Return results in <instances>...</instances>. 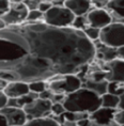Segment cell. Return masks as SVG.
Wrapping results in <instances>:
<instances>
[{"mask_svg":"<svg viewBox=\"0 0 124 126\" xmlns=\"http://www.w3.org/2000/svg\"><path fill=\"white\" fill-rule=\"evenodd\" d=\"M65 98L64 94H60V93H53V95L52 97V103H63V100Z\"/></svg>","mask_w":124,"mask_h":126,"instance_id":"cell-31","label":"cell"},{"mask_svg":"<svg viewBox=\"0 0 124 126\" xmlns=\"http://www.w3.org/2000/svg\"><path fill=\"white\" fill-rule=\"evenodd\" d=\"M86 18H87V23L89 26L98 28V29L106 27L111 21H113L111 14L106 9L95 8L93 10H90L86 14Z\"/></svg>","mask_w":124,"mask_h":126,"instance_id":"cell-9","label":"cell"},{"mask_svg":"<svg viewBox=\"0 0 124 126\" xmlns=\"http://www.w3.org/2000/svg\"><path fill=\"white\" fill-rule=\"evenodd\" d=\"M50 111H52L50 114H53V115H60L65 111V108L62 103H53Z\"/></svg>","mask_w":124,"mask_h":126,"instance_id":"cell-24","label":"cell"},{"mask_svg":"<svg viewBox=\"0 0 124 126\" xmlns=\"http://www.w3.org/2000/svg\"><path fill=\"white\" fill-rule=\"evenodd\" d=\"M60 125H61V126H77L76 122H74V121H68V120H63V122Z\"/></svg>","mask_w":124,"mask_h":126,"instance_id":"cell-37","label":"cell"},{"mask_svg":"<svg viewBox=\"0 0 124 126\" xmlns=\"http://www.w3.org/2000/svg\"><path fill=\"white\" fill-rule=\"evenodd\" d=\"M95 46V59L101 60V61H111V60L118 58L117 56V48L106 46L105 44L101 43L98 40L93 42Z\"/></svg>","mask_w":124,"mask_h":126,"instance_id":"cell-14","label":"cell"},{"mask_svg":"<svg viewBox=\"0 0 124 126\" xmlns=\"http://www.w3.org/2000/svg\"><path fill=\"white\" fill-rule=\"evenodd\" d=\"M119 102H120V97L118 95H114V94H111L109 92H106L101 96V106L102 107L118 109Z\"/></svg>","mask_w":124,"mask_h":126,"instance_id":"cell-17","label":"cell"},{"mask_svg":"<svg viewBox=\"0 0 124 126\" xmlns=\"http://www.w3.org/2000/svg\"><path fill=\"white\" fill-rule=\"evenodd\" d=\"M7 83H8L7 81L0 79V91H3V89L5 88V86H7Z\"/></svg>","mask_w":124,"mask_h":126,"instance_id":"cell-40","label":"cell"},{"mask_svg":"<svg viewBox=\"0 0 124 126\" xmlns=\"http://www.w3.org/2000/svg\"><path fill=\"white\" fill-rule=\"evenodd\" d=\"M107 92L120 96L124 93V82H118V81H108Z\"/></svg>","mask_w":124,"mask_h":126,"instance_id":"cell-20","label":"cell"},{"mask_svg":"<svg viewBox=\"0 0 124 126\" xmlns=\"http://www.w3.org/2000/svg\"><path fill=\"white\" fill-rule=\"evenodd\" d=\"M47 82H48V89L53 93H60L64 95L74 92L82 87L81 79L75 74L58 75Z\"/></svg>","mask_w":124,"mask_h":126,"instance_id":"cell-3","label":"cell"},{"mask_svg":"<svg viewBox=\"0 0 124 126\" xmlns=\"http://www.w3.org/2000/svg\"><path fill=\"white\" fill-rule=\"evenodd\" d=\"M117 56H118L119 59L124 60V45L117 48Z\"/></svg>","mask_w":124,"mask_h":126,"instance_id":"cell-36","label":"cell"},{"mask_svg":"<svg viewBox=\"0 0 124 126\" xmlns=\"http://www.w3.org/2000/svg\"><path fill=\"white\" fill-rule=\"evenodd\" d=\"M29 90L30 92L40 94L41 92H43L44 90L48 89V82L45 80H36V81H32L29 82Z\"/></svg>","mask_w":124,"mask_h":126,"instance_id":"cell-19","label":"cell"},{"mask_svg":"<svg viewBox=\"0 0 124 126\" xmlns=\"http://www.w3.org/2000/svg\"><path fill=\"white\" fill-rule=\"evenodd\" d=\"M113 121L116 122L118 125L124 124V110L123 109H117V111L113 115Z\"/></svg>","mask_w":124,"mask_h":126,"instance_id":"cell-27","label":"cell"},{"mask_svg":"<svg viewBox=\"0 0 124 126\" xmlns=\"http://www.w3.org/2000/svg\"><path fill=\"white\" fill-rule=\"evenodd\" d=\"M75 15L64 5L53 4L43 15V21L53 27H71Z\"/></svg>","mask_w":124,"mask_h":126,"instance_id":"cell-5","label":"cell"},{"mask_svg":"<svg viewBox=\"0 0 124 126\" xmlns=\"http://www.w3.org/2000/svg\"><path fill=\"white\" fill-rule=\"evenodd\" d=\"M63 5L73 12L75 16L86 15L91 10V0H63Z\"/></svg>","mask_w":124,"mask_h":126,"instance_id":"cell-13","label":"cell"},{"mask_svg":"<svg viewBox=\"0 0 124 126\" xmlns=\"http://www.w3.org/2000/svg\"><path fill=\"white\" fill-rule=\"evenodd\" d=\"M0 79L7 81V82H11V81L17 80L16 77L8 70H0Z\"/></svg>","mask_w":124,"mask_h":126,"instance_id":"cell-25","label":"cell"},{"mask_svg":"<svg viewBox=\"0 0 124 126\" xmlns=\"http://www.w3.org/2000/svg\"><path fill=\"white\" fill-rule=\"evenodd\" d=\"M89 126H118V124L116 122H111L110 124H98V123H95V122H93V121H91L90 120V125Z\"/></svg>","mask_w":124,"mask_h":126,"instance_id":"cell-35","label":"cell"},{"mask_svg":"<svg viewBox=\"0 0 124 126\" xmlns=\"http://www.w3.org/2000/svg\"><path fill=\"white\" fill-rule=\"evenodd\" d=\"M107 10L113 17L124 19V0H108Z\"/></svg>","mask_w":124,"mask_h":126,"instance_id":"cell-16","label":"cell"},{"mask_svg":"<svg viewBox=\"0 0 124 126\" xmlns=\"http://www.w3.org/2000/svg\"><path fill=\"white\" fill-rule=\"evenodd\" d=\"M82 87L87 88V89L93 91L97 95L102 96L103 94L107 92V87H108V80L106 79H90V78H85L82 79Z\"/></svg>","mask_w":124,"mask_h":126,"instance_id":"cell-15","label":"cell"},{"mask_svg":"<svg viewBox=\"0 0 124 126\" xmlns=\"http://www.w3.org/2000/svg\"><path fill=\"white\" fill-rule=\"evenodd\" d=\"M85 32V34L87 35L89 39H90L92 42H94V41L98 40V37H100V32H101V29H98V28H95V27H91V26H88L85 28L84 30H82Z\"/></svg>","mask_w":124,"mask_h":126,"instance_id":"cell-21","label":"cell"},{"mask_svg":"<svg viewBox=\"0 0 124 126\" xmlns=\"http://www.w3.org/2000/svg\"><path fill=\"white\" fill-rule=\"evenodd\" d=\"M91 3L96 9H105L107 7L108 0H91Z\"/></svg>","mask_w":124,"mask_h":126,"instance_id":"cell-30","label":"cell"},{"mask_svg":"<svg viewBox=\"0 0 124 126\" xmlns=\"http://www.w3.org/2000/svg\"><path fill=\"white\" fill-rule=\"evenodd\" d=\"M118 126H124V124L123 125H118Z\"/></svg>","mask_w":124,"mask_h":126,"instance_id":"cell-44","label":"cell"},{"mask_svg":"<svg viewBox=\"0 0 124 126\" xmlns=\"http://www.w3.org/2000/svg\"><path fill=\"white\" fill-rule=\"evenodd\" d=\"M28 8L24 2L15 3L11 2L10 9L1 16V19L3 20L5 26H14V25H19L26 21L28 15Z\"/></svg>","mask_w":124,"mask_h":126,"instance_id":"cell-7","label":"cell"},{"mask_svg":"<svg viewBox=\"0 0 124 126\" xmlns=\"http://www.w3.org/2000/svg\"><path fill=\"white\" fill-rule=\"evenodd\" d=\"M77 126H89L90 125V119L87 118V119H82V120H79V121L76 122Z\"/></svg>","mask_w":124,"mask_h":126,"instance_id":"cell-34","label":"cell"},{"mask_svg":"<svg viewBox=\"0 0 124 126\" xmlns=\"http://www.w3.org/2000/svg\"><path fill=\"white\" fill-rule=\"evenodd\" d=\"M0 126H8V123H7V120L4 119V116L0 113Z\"/></svg>","mask_w":124,"mask_h":126,"instance_id":"cell-39","label":"cell"},{"mask_svg":"<svg viewBox=\"0 0 124 126\" xmlns=\"http://www.w3.org/2000/svg\"><path fill=\"white\" fill-rule=\"evenodd\" d=\"M43 15L44 13H42L37 9L36 10H29L26 21H31V23H33V21H43Z\"/></svg>","mask_w":124,"mask_h":126,"instance_id":"cell-22","label":"cell"},{"mask_svg":"<svg viewBox=\"0 0 124 126\" xmlns=\"http://www.w3.org/2000/svg\"><path fill=\"white\" fill-rule=\"evenodd\" d=\"M87 26H88V23H87V18H86L85 15L75 16L74 20H73V24H72L73 28H76V29H79V30H84Z\"/></svg>","mask_w":124,"mask_h":126,"instance_id":"cell-23","label":"cell"},{"mask_svg":"<svg viewBox=\"0 0 124 126\" xmlns=\"http://www.w3.org/2000/svg\"><path fill=\"white\" fill-rule=\"evenodd\" d=\"M98 41L106 46L118 48L124 45V23L111 21L106 27L102 28Z\"/></svg>","mask_w":124,"mask_h":126,"instance_id":"cell-4","label":"cell"},{"mask_svg":"<svg viewBox=\"0 0 124 126\" xmlns=\"http://www.w3.org/2000/svg\"><path fill=\"white\" fill-rule=\"evenodd\" d=\"M30 92L29 90V84L25 81L20 80H15L8 82L5 88L3 89V93L7 95L9 98H16L28 94Z\"/></svg>","mask_w":124,"mask_h":126,"instance_id":"cell-11","label":"cell"},{"mask_svg":"<svg viewBox=\"0 0 124 126\" xmlns=\"http://www.w3.org/2000/svg\"><path fill=\"white\" fill-rule=\"evenodd\" d=\"M0 41L18 46L48 64L57 75L75 74L95 58V46L82 30L25 21L0 29Z\"/></svg>","mask_w":124,"mask_h":126,"instance_id":"cell-1","label":"cell"},{"mask_svg":"<svg viewBox=\"0 0 124 126\" xmlns=\"http://www.w3.org/2000/svg\"><path fill=\"white\" fill-rule=\"evenodd\" d=\"M48 1H52V2H53V3H55V2H57V1H59V0H48ZM62 1H63V0H62Z\"/></svg>","mask_w":124,"mask_h":126,"instance_id":"cell-42","label":"cell"},{"mask_svg":"<svg viewBox=\"0 0 124 126\" xmlns=\"http://www.w3.org/2000/svg\"><path fill=\"white\" fill-rule=\"evenodd\" d=\"M116 111L117 109L101 106L100 108L89 114V119L98 124H110L111 122H113V115Z\"/></svg>","mask_w":124,"mask_h":126,"instance_id":"cell-12","label":"cell"},{"mask_svg":"<svg viewBox=\"0 0 124 126\" xmlns=\"http://www.w3.org/2000/svg\"><path fill=\"white\" fill-rule=\"evenodd\" d=\"M53 95V93L50 91L49 89H46L44 90L43 92H41L39 94V97L40 98H43V99H52V97Z\"/></svg>","mask_w":124,"mask_h":126,"instance_id":"cell-32","label":"cell"},{"mask_svg":"<svg viewBox=\"0 0 124 126\" xmlns=\"http://www.w3.org/2000/svg\"><path fill=\"white\" fill-rule=\"evenodd\" d=\"M53 5V3L52 1H48V0H41L40 3H39V7H37V10L41 11L42 13H45L49 10Z\"/></svg>","mask_w":124,"mask_h":126,"instance_id":"cell-26","label":"cell"},{"mask_svg":"<svg viewBox=\"0 0 124 126\" xmlns=\"http://www.w3.org/2000/svg\"><path fill=\"white\" fill-rule=\"evenodd\" d=\"M119 97H120V102H119V106H118V109H123V110H124V93L121 94Z\"/></svg>","mask_w":124,"mask_h":126,"instance_id":"cell-38","label":"cell"},{"mask_svg":"<svg viewBox=\"0 0 124 126\" xmlns=\"http://www.w3.org/2000/svg\"><path fill=\"white\" fill-rule=\"evenodd\" d=\"M52 100L50 99H43V98H37L33 99L32 102L25 105L23 109L25 110L27 114V119H37V118H45V116H49L52 113L50 109H52Z\"/></svg>","mask_w":124,"mask_h":126,"instance_id":"cell-6","label":"cell"},{"mask_svg":"<svg viewBox=\"0 0 124 126\" xmlns=\"http://www.w3.org/2000/svg\"><path fill=\"white\" fill-rule=\"evenodd\" d=\"M8 99H9V97L3 93V91H0V110L7 106Z\"/></svg>","mask_w":124,"mask_h":126,"instance_id":"cell-33","label":"cell"},{"mask_svg":"<svg viewBox=\"0 0 124 126\" xmlns=\"http://www.w3.org/2000/svg\"><path fill=\"white\" fill-rule=\"evenodd\" d=\"M40 1L41 0H26L24 3L26 4L28 10H36L37 7H39Z\"/></svg>","mask_w":124,"mask_h":126,"instance_id":"cell-29","label":"cell"},{"mask_svg":"<svg viewBox=\"0 0 124 126\" xmlns=\"http://www.w3.org/2000/svg\"><path fill=\"white\" fill-rule=\"evenodd\" d=\"M62 104L68 111L91 113L101 107V96L93 91L81 87L74 92L66 94Z\"/></svg>","mask_w":124,"mask_h":126,"instance_id":"cell-2","label":"cell"},{"mask_svg":"<svg viewBox=\"0 0 124 126\" xmlns=\"http://www.w3.org/2000/svg\"><path fill=\"white\" fill-rule=\"evenodd\" d=\"M101 66L103 70L107 71L106 79L108 81L124 82V60L116 58L108 62L101 61Z\"/></svg>","mask_w":124,"mask_h":126,"instance_id":"cell-8","label":"cell"},{"mask_svg":"<svg viewBox=\"0 0 124 126\" xmlns=\"http://www.w3.org/2000/svg\"><path fill=\"white\" fill-rule=\"evenodd\" d=\"M11 0H0V18L10 9Z\"/></svg>","mask_w":124,"mask_h":126,"instance_id":"cell-28","label":"cell"},{"mask_svg":"<svg viewBox=\"0 0 124 126\" xmlns=\"http://www.w3.org/2000/svg\"><path fill=\"white\" fill-rule=\"evenodd\" d=\"M0 113L7 120L8 126H11V125L24 126L28 121L25 110L23 108H19V107L5 106L4 108L0 110Z\"/></svg>","mask_w":124,"mask_h":126,"instance_id":"cell-10","label":"cell"},{"mask_svg":"<svg viewBox=\"0 0 124 126\" xmlns=\"http://www.w3.org/2000/svg\"><path fill=\"white\" fill-rule=\"evenodd\" d=\"M26 0H11V2H15V3H19V2H25Z\"/></svg>","mask_w":124,"mask_h":126,"instance_id":"cell-41","label":"cell"},{"mask_svg":"<svg viewBox=\"0 0 124 126\" xmlns=\"http://www.w3.org/2000/svg\"><path fill=\"white\" fill-rule=\"evenodd\" d=\"M11 126H18V125H11Z\"/></svg>","mask_w":124,"mask_h":126,"instance_id":"cell-43","label":"cell"},{"mask_svg":"<svg viewBox=\"0 0 124 126\" xmlns=\"http://www.w3.org/2000/svg\"><path fill=\"white\" fill-rule=\"evenodd\" d=\"M24 126H61V125L56 120L50 118V116H45V118L28 120Z\"/></svg>","mask_w":124,"mask_h":126,"instance_id":"cell-18","label":"cell"}]
</instances>
